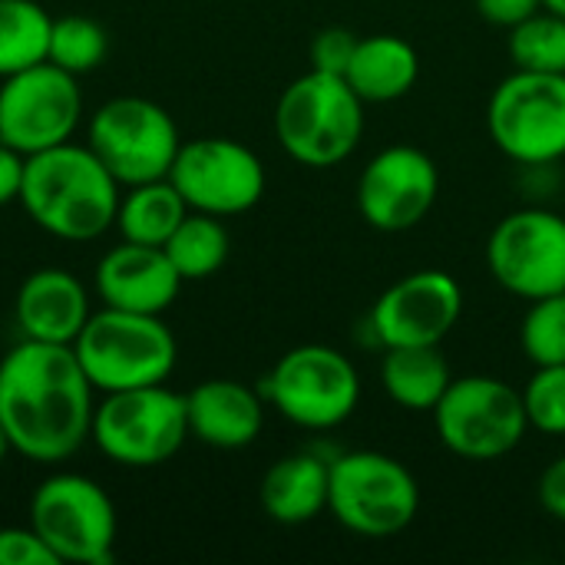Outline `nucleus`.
<instances>
[{
    "instance_id": "bb28decb",
    "label": "nucleus",
    "mask_w": 565,
    "mask_h": 565,
    "mask_svg": "<svg viewBox=\"0 0 565 565\" xmlns=\"http://www.w3.org/2000/svg\"><path fill=\"white\" fill-rule=\"evenodd\" d=\"M510 60L516 70L565 73V17L540 10L510 30Z\"/></svg>"
},
{
    "instance_id": "1a4fd4ad",
    "label": "nucleus",
    "mask_w": 565,
    "mask_h": 565,
    "mask_svg": "<svg viewBox=\"0 0 565 565\" xmlns=\"http://www.w3.org/2000/svg\"><path fill=\"white\" fill-rule=\"evenodd\" d=\"M262 397L295 427L334 430L361 404V374L338 348L298 344L268 371Z\"/></svg>"
},
{
    "instance_id": "6ab92c4d",
    "label": "nucleus",
    "mask_w": 565,
    "mask_h": 565,
    "mask_svg": "<svg viewBox=\"0 0 565 565\" xmlns=\"http://www.w3.org/2000/svg\"><path fill=\"white\" fill-rule=\"evenodd\" d=\"M185 414L189 437L199 444L215 450H242L255 444L265 427V397L242 381L212 377L185 394Z\"/></svg>"
},
{
    "instance_id": "f704fd0d",
    "label": "nucleus",
    "mask_w": 565,
    "mask_h": 565,
    "mask_svg": "<svg viewBox=\"0 0 565 565\" xmlns=\"http://www.w3.org/2000/svg\"><path fill=\"white\" fill-rule=\"evenodd\" d=\"M7 454H13V447H10V437H7V430H3V424H0V463L7 460Z\"/></svg>"
},
{
    "instance_id": "b1692460",
    "label": "nucleus",
    "mask_w": 565,
    "mask_h": 565,
    "mask_svg": "<svg viewBox=\"0 0 565 565\" xmlns=\"http://www.w3.org/2000/svg\"><path fill=\"white\" fill-rule=\"evenodd\" d=\"M162 248L175 271L182 275V281H205L228 262L232 238L218 215L189 212Z\"/></svg>"
},
{
    "instance_id": "393cba45",
    "label": "nucleus",
    "mask_w": 565,
    "mask_h": 565,
    "mask_svg": "<svg viewBox=\"0 0 565 565\" xmlns=\"http://www.w3.org/2000/svg\"><path fill=\"white\" fill-rule=\"evenodd\" d=\"M53 17L36 0H0V79L46 60Z\"/></svg>"
},
{
    "instance_id": "7c9ffc66",
    "label": "nucleus",
    "mask_w": 565,
    "mask_h": 565,
    "mask_svg": "<svg viewBox=\"0 0 565 565\" xmlns=\"http://www.w3.org/2000/svg\"><path fill=\"white\" fill-rule=\"evenodd\" d=\"M0 565H60L56 556L46 550V543L36 536V530L26 526H0Z\"/></svg>"
},
{
    "instance_id": "4468645a",
    "label": "nucleus",
    "mask_w": 565,
    "mask_h": 565,
    "mask_svg": "<svg viewBox=\"0 0 565 565\" xmlns=\"http://www.w3.org/2000/svg\"><path fill=\"white\" fill-rule=\"evenodd\" d=\"M169 179L192 212L218 218L242 215L265 195L262 159L245 142L228 136H202L182 142Z\"/></svg>"
},
{
    "instance_id": "9b49d317",
    "label": "nucleus",
    "mask_w": 565,
    "mask_h": 565,
    "mask_svg": "<svg viewBox=\"0 0 565 565\" xmlns=\"http://www.w3.org/2000/svg\"><path fill=\"white\" fill-rule=\"evenodd\" d=\"M497 149L520 166H550L565 156V73L513 70L487 103Z\"/></svg>"
},
{
    "instance_id": "ddd939ff",
    "label": "nucleus",
    "mask_w": 565,
    "mask_h": 565,
    "mask_svg": "<svg viewBox=\"0 0 565 565\" xmlns=\"http://www.w3.org/2000/svg\"><path fill=\"white\" fill-rule=\"evenodd\" d=\"M490 275L510 295L540 301L565 291V218L550 209H516L487 242Z\"/></svg>"
},
{
    "instance_id": "6e6552de",
    "label": "nucleus",
    "mask_w": 565,
    "mask_h": 565,
    "mask_svg": "<svg viewBox=\"0 0 565 565\" xmlns=\"http://www.w3.org/2000/svg\"><path fill=\"white\" fill-rule=\"evenodd\" d=\"M434 424L440 444L470 463L503 460L530 430L523 391L490 374L454 377L434 407Z\"/></svg>"
},
{
    "instance_id": "dca6fc26",
    "label": "nucleus",
    "mask_w": 565,
    "mask_h": 565,
    "mask_svg": "<svg viewBox=\"0 0 565 565\" xmlns=\"http://www.w3.org/2000/svg\"><path fill=\"white\" fill-rule=\"evenodd\" d=\"M440 192L437 162L417 146L381 149L358 179V209L377 232H407L420 225Z\"/></svg>"
},
{
    "instance_id": "0eeeda50",
    "label": "nucleus",
    "mask_w": 565,
    "mask_h": 565,
    "mask_svg": "<svg viewBox=\"0 0 565 565\" xmlns=\"http://www.w3.org/2000/svg\"><path fill=\"white\" fill-rule=\"evenodd\" d=\"M26 523L60 565H109L116 559V507L93 477L50 473L40 480Z\"/></svg>"
},
{
    "instance_id": "a878e982",
    "label": "nucleus",
    "mask_w": 565,
    "mask_h": 565,
    "mask_svg": "<svg viewBox=\"0 0 565 565\" xmlns=\"http://www.w3.org/2000/svg\"><path fill=\"white\" fill-rule=\"evenodd\" d=\"M109 53V36L103 30V23H96L93 17L83 13H66V17H53L50 26V50L46 60L73 76L93 73Z\"/></svg>"
},
{
    "instance_id": "f257e3e1",
    "label": "nucleus",
    "mask_w": 565,
    "mask_h": 565,
    "mask_svg": "<svg viewBox=\"0 0 565 565\" xmlns=\"http://www.w3.org/2000/svg\"><path fill=\"white\" fill-rule=\"evenodd\" d=\"M96 387L73 344L20 341L0 358V424L13 454L33 463H63L93 430Z\"/></svg>"
},
{
    "instance_id": "72a5a7b5",
    "label": "nucleus",
    "mask_w": 565,
    "mask_h": 565,
    "mask_svg": "<svg viewBox=\"0 0 565 565\" xmlns=\"http://www.w3.org/2000/svg\"><path fill=\"white\" fill-rule=\"evenodd\" d=\"M23 169H26V156L17 152L13 146H7V142L0 139V205L20 202Z\"/></svg>"
},
{
    "instance_id": "2f4dec72",
    "label": "nucleus",
    "mask_w": 565,
    "mask_h": 565,
    "mask_svg": "<svg viewBox=\"0 0 565 565\" xmlns=\"http://www.w3.org/2000/svg\"><path fill=\"white\" fill-rule=\"evenodd\" d=\"M477 3V13L493 23V26H507L513 30L516 23L530 20L533 13L543 10V0H473Z\"/></svg>"
},
{
    "instance_id": "f3484780",
    "label": "nucleus",
    "mask_w": 565,
    "mask_h": 565,
    "mask_svg": "<svg viewBox=\"0 0 565 565\" xmlns=\"http://www.w3.org/2000/svg\"><path fill=\"white\" fill-rule=\"evenodd\" d=\"M93 288L106 308L162 315L179 298L182 275L169 262L166 248L119 242L96 262Z\"/></svg>"
},
{
    "instance_id": "f8f14e48",
    "label": "nucleus",
    "mask_w": 565,
    "mask_h": 565,
    "mask_svg": "<svg viewBox=\"0 0 565 565\" xmlns=\"http://www.w3.org/2000/svg\"><path fill=\"white\" fill-rule=\"evenodd\" d=\"M83 122L79 76L50 60L0 79V139L23 156L70 142Z\"/></svg>"
},
{
    "instance_id": "c756f323",
    "label": "nucleus",
    "mask_w": 565,
    "mask_h": 565,
    "mask_svg": "<svg viewBox=\"0 0 565 565\" xmlns=\"http://www.w3.org/2000/svg\"><path fill=\"white\" fill-rule=\"evenodd\" d=\"M358 33L348 26H324L315 43H311V70L331 73V76H344L348 63L358 50Z\"/></svg>"
},
{
    "instance_id": "aec40b11",
    "label": "nucleus",
    "mask_w": 565,
    "mask_h": 565,
    "mask_svg": "<svg viewBox=\"0 0 565 565\" xmlns=\"http://www.w3.org/2000/svg\"><path fill=\"white\" fill-rule=\"evenodd\" d=\"M331 460L315 454H291L271 463L262 477L258 500L268 520L281 526H301L328 510Z\"/></svg>"
},
{
    "instance_id": "423d86ee",
    "label": "nucleus",
    "mask_w": 565,
    "mask_h": 565,
    "mask_svg": "<svg viewBox=\"0 0 565 565\" xmlns=\"http://www.w3.org/2000/svg\"><path fill=\"white\" fill-rule=\"evenodd\" d=\"M420 510L414 473L377 450H351L331 460L328 513L354 536L387 540L404 533Z\"/></svg>"
},
{
    "instance_id": "39448f33",
    "label": "nucleus",
    "mask_w": 565,
    "mask_h": 565,
    "mask_svg": "<svg viewBox=\"0 0 565 565\" xmlns=\"http://www.w3.org/2000/svg\"><path fill=\"white\" fill-rule=\"evenodd\" d=\"M89 440L116 467H162L189 440L185 394H175L166 384L103 394L93 411Z\"/></svg>"
},
{
    "instance_id": "20e7f679",
    "label": "nucleus",
    "mask_w": 565,
    "mask_h": 565,
    "mask_svg": "<svg viewBox=\"0 0 565 565\" xmlns=\"http://www.w3.org/2000/svg\"><path fill=\"white\" fill-rule=\"evenodd\" d=\"M73 351L96 394L166 384L179 361V344L162 315L99 308L73 341Z\"/></svg>"
},
{
    "instance_id": "f03ea898",
    "label": "nucleus",
    "mask_w": 565,
    "mask_h": 565,
    "mask_svg": "<svg viewBox=\"0 0 565 565\" xmlns=\"http://www.w3.org/2000/svg\"><path fill=\"white\" fill-rule=\"evenodd\" d=\"M122 185L86 142H60L26 156L20 205L60 242H93L116 225Z\"/></svg>"
},
{
    "instance_id": "4be33fe9",
    "label": "nucleus",
    "mask_w": 565,
    "mask_h": 565,
    "mask_svg": "<svg viewBox=\"0 0 565 565\" xmlns=\"http://www.w3.org/2000/svg\"><path fill=\"white\" fill-rule=\"evenodd\" d=\"M454 374L437 348H384L381 384L387 397L414 414H434Z\"/></svg>"
},
{
    "instance_id": "c85d7f7f",
    "label": "nucleus",
    "mask_w": 565,
    "mask_h": 565,
    "mask_svg": "<svg viewBox=\"0 0 565 565\" xmlns=\"http://www.w3.org/2000/svg\"><path fill=\"white\" fill-rule=\"evenodd\" d=\"M523 407L530 427L546 437H565V364L536 367L523 387Z\"/></svg>"
},
{
    "instance_id": "5701e85b",
    "label": "nucleus",
    "mask_w": 565,
    "mask_h": 565,
    "mask_svg": "<svg viewBox=\"0 0 565 565\" xmlns=\"http://www.w3.org/2000/svg\"><path fill=\"white\" fill-rule=\"evenodd\" d=\"M189 212L192 209L185 205L182 192L166 175V179L126 185V192L119 195V209H116V225L113 228L122 235V242L159 245L162 248Z\"/></svg>"
},
{
    "instance_id": "9d476101",
    "label": "nucleus",
    "mask_w": 565,
    "mask_h": 565,
    "mask_svg": "<svg viewBox=\"0 0 565 565\" xmlns=\"http://www.w3.org/2000/svg\"><path fill=\"white\" fill-rule=\"evenodd\" d=\"M86 146L116 175V182L139 185L166 179L182 136L175 119L146 96H113L86 122Z\"/></svg>"
},
{
    "instance_id": "cd10ccee",
    "label": "nucleus",
    "mask_w": 565,
    "mask_h": 565,
    "mask_svg": "<svg viewBox=\"0 0 565 565\" xmlns=\"http://www.w3.org/2000/svg\"><path fill=\"white\" fill-rule=\"evenodd\" d=\"M520 344L533 367L565 364V291L530 301L520 328Z\"/></svg>"
},
{
    "instance_id": "a211bd4d",
    "label": "nucleus",
    "mask_w": 565,
    "mask_h": 565,
    "mask_svg": "<svg viewBox=\"0 0 565 565\" xmlns=\"http://www.w3.org/2000/svg\"><path fill=\"white\" fill-rule=\"evenodd\" d=\"M89 315V291L66 268L30 271L13 298V318L26 341L73 344L86 328Z\"/></svg>"
},
{
    "instance_id": "2eb2a0df",
    "label": "nucleus",
    "mask_w": 565,
    "mask_h": 565,
    "mask_svg": "<svg viewBox=\"0 0 565 565\" xmlns=\"http://www.w3.org/2000/svg\"><path fill=\"white\" fill-rule=\"evenodd\" d=\"M463 315V288L450 271L424 268L394 281L371 308L367 328L384 348H437Z\"/></svg>"
},
{
    "instance_id": "c9c22d12",
    "label": "nucleus",
    "mask_w": 565,
    "mask_h": 565,
    "mask_svg": "<svg viewBox=\"0 0 565 565\" xmlns=\"http://www.w3.org/2000/svg\"><path fill=\"white\" fill-rule=\"evenodd\" d=\"M543 10H553V13L565 17V0H543Z\"/></svg>"
},
{
    "instance_id": "473e14b6",
    "label": "nucleus",
    "mask_w": 565,
    "mask_h": 565,
    "mask_svg": "<svg viewBox=\"0 0 565 565\" xmlns=\"http://www.w3.org/2000/svg\"><path fill=\"white\" fill-rule=\"evenodd\" d=\"M536 497H540L543 510H546L553 520L565 523V454L563 457H556V460L543 470L540 487H536Z\"/></svg>"
},
{
    "instance_id": "412c9836",
    "label": "nucleus",
    "mask_w": 565,
    "mask_h": 565,
    "mask_svg": "<svg viewBox=\"0 0 565 565\" xmlns=\"http://www.w3.org/2000/svg\"><path fill=\"white\" fill-rule=\"evenodd\" d=\"M420 76L417 50L397 33H374L361 36L358 50L348 63V86L364 103H394L404 99Z\"/></svg>"
},
{
    "instance_id": "7ed1b4c3",
    "label": "nucleus",
    "mask_w": 565,
    "mask_h": 565,
    "mask_svg": "<svg viewBox=\"0 0 565 565\" xmlns=\"http://www.w3.org/2000/svg\"><path fill=\"white\" fill-rule=\"evenodd\" d=\"M364 132V99L344 76L308 70L291 79L275 103V136L281 149L308 166L331 169L344 162Z\"/></svg>"
}]
</instances>
